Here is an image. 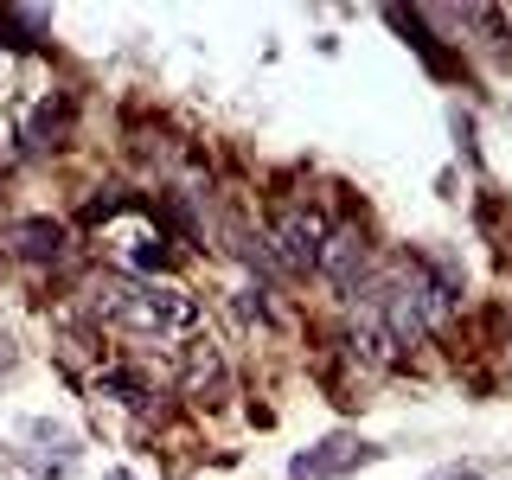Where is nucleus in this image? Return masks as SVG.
<instances>
[{"label": "nucleus", "instance_id": "f257e3e1", "mask_svg": "<svg viewBox=\"0 0 512 480\" xmlns=\"http://www.w3.org/2000/svg\"><path fill=\"white\" fill-rule=\"evenodd\" d=\"M84 308L135 340H186L199 333V301L180 282H141V276H96L84 288Z\"/></svg>", "mask_w": 512, "mask_h": 480}, {"label": "nucleus", "instance_id": "f03ea898", "mask_svg": "<svg viewBox=\"0 0 512 480\" xmlns=\"http://www.w3.org/2000/svg\"><path fill=\"white\" fill-rule=\"evenodd\" d=\"M269 244H276L282 269L308 276V269H320V250H327V218H320L314 205H282L276 224H269Z\"/></svg>", "mask_w": 512, "mask_h": 480}, {"label": "nucleus", "instance_id": "7ed1b4c3", "mask_svg": "<svg viewBox=\"0 0 512 480\" xmlns=\"http://www.w3.org/2000/svg\"><path fill=\"white\" fill-rule=\"evenodd\" d=\"M378 455H384V448L359 442V436H327V442L301 448V455L288 461V480H340V474H352V468H372Z\"/></svg>", "mask_w": 512, "mask_h": 480}, {"label": "nucleus", "instance_id": "20e7f679", "mask_svg": "<svg viewBox=\"0 0 512 480\" xmlns=\"http://www.w3.org/2000/svg\"><path fill=\"white\" fill-rule=\"evenodd\" d=\"M365 269H372V250H365L359 231H327V250H320V276H327L340 295H359Z\"/></svg>", "mask_w": 512, "mask_h": 480}, {"label": "nucleus", "instance_id": "39448f33", "mask_svg": "<svg viewBox=\"0 0 512 480\" xmlns=\"http://www.w3.org/2000/svg\"><path fill=\"white\" fill-rule=\"evenodd\" d=\"M7 250L26 256V263H52L64 250V224L58 218H20V224H7Z\"/></svg>", "mask_w": 512, "mask_h": 480}, {"label": "nucleus", "instance_id": "423d86ee", "mask_svg": "<svg viewBox=\"0 0 512 480\" xmlns=\"http://www.w3.org/2000/svg\"><path fill=\"white\" fill-rule=\"evenodd\" d=\"M180 384H186V397H199V404H218V391H224V365H218V346H212V340H192V346H186Z\"/></svg>", "mask_w": 512, "mask_h": 480}, {"label": "nucleus", "instance_id": "0eeeda50", "mask_svg": "<svg viewBox=\"0 0 512 480\" xmlns=\"http://www.w3.org/2000/svg\"><path fill=\"white\" fill-rule=\"evenodd\" d=\"M64 135H71V103H64V96H58V103H39V116H32L26 141L45 154V148H64Z\"/></svg>", "mask_w": 512, "mask_h": 480}, {"label": "nucleus", "instance_id": "6e6552de", "mask_svg": "<svg viewBox=\"0 0 512 480\" xmlns=\"http://www.w3.org/2000/svg\"><path fill=\"white\" fill-rule=\"evenodd\" d=\"M0 32H13V45H45L52 13H39V7H0Z\"/></svg>", "mask_w": 512, "mask_h": 480}, {"label": "nucleus", "instance_id": "1a4fd4ad", "mask_svg": "<svg viewBox=\"0 0 512 480\" xmlns=\"http://www.w3.org/2000/svg\"><path fill=\"white\" fill-rule=\"evenodd\" d=\"M237 314L263 327V320H269V301H263V288H244V295H237Z\"/></svg>", "mask_w": 512, "mask_h": 480}, {"label": "nucleus", "instance_id": "9d476101", "mask_svg": "<svg viewBox=\"0 0 512 480\" xmlns=\"http://www.w3.org/2000/svg\"><path fill=\"white\" fill-rule=\"evenodd\" d=\"M13 359H20V346H13V333H7V327H0V372H7V365H13Z\"/></svg>", "mask_w": 512, "mask_h": 480}]
</instances>
